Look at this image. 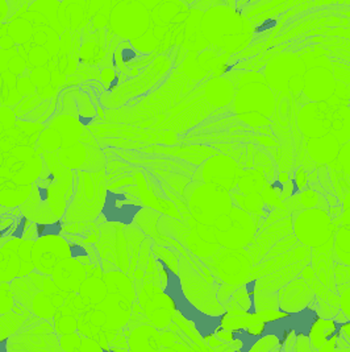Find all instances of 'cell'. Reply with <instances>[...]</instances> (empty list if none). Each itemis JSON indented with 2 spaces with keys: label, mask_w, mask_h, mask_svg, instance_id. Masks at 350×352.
<instances>
[{
  "label": "cell",
  "mask_w": 350,
  "mask_h": 352,
  "mask_svg": "<svg viewBox=\"0 0 350 352\" xmlns=\"http://www.w3.org/2000/svg\"><path fill=\"white\" fill-rule=\"evenodd\" d=\"M337 293L340 294V310L350 320V283L337 285Z\"/></svg>",
  "instance_id": "obj_25"
},
{
  "label": "cell",
  "mask_w": 350,
  "mask_h": 352,
  "mask_svg": "<svg viewBox=\"0 0 350 352\" xmlns=\"http://www.w3.org/2000/svg\"><path fill=\"white\" fill-rule=\"evenodd\" d=\"M176 273L186 298L196 309L212 317H224L226 314L225 306L218 300V287L215 283L208 281L187 257H179Z\"/></svg>",
  "instance_id": "obj_5"
},
{
  "label": "cell",
  "mask_w": 350,
  "mask_h": 352,
  "mask_svg": "<svg viewBox=\"0 0 350 352\" xmlns=\"http://www.w3.org/2000/svg\"><path fill=\"white\" fill-rule=\"evenodd\" d=\"M275 107V99L268 87L257 93L244 89L235 96V110L240 120L252 127L269 126Z\"/></svg>",
  "instance_id": "obj_8"
},
{
  "label": "cell",
  "mask_w": 350,
  "mask_h": 352,
  "mask_svg": "<svg viewBox=\"0 0 350 352\" xmlns=\"http://www.w3.org/2000/svg\"><path fill=\"white\" fill-rule=\"evenodd\" d=\"M275 25H277V20H274V19H271V20H266V21H264V23H262V25H259V27H257V28H255V32H265V31H269L271 28H274Z\"/></svg>",
  "instance_id": "obj_30"
},
{
  "label": "cell",
  "mask_w": 350,
  "mask_h": 352,
  "mask_svg": "<svg viewBox=\"0 0 350 352\" xmlns=\"http://www.w3.org/2000/svg\"><path fill=\"white\" fill-rule=\"evenodd\" d=\"M307 148L310 151V156L314 160L328 164L337 157L340 152V143L332 135L327 133L320 136L318 139H312L307 142Z\"/></svg>",
  "instance_id": "obj_19"
},
{
  "label": "cell",
  "mask_w": 350,
  "mask_h": 352,
  "mask_svg": "<svg viewBox=\"0 0 350 352\" xmlns=\"http://www.w3.org/2000/svg\"><path fill=\"white\" fill-rule=\"evenodd\" d=\"M51 277L58 288L62 289L65 293L75 292L80 288L84 280L83 264L74 257H65L54 267Z\"/></svg>",
  "instance_id": "obj_17"
},
{
  "label": "cell",
  "mask_w": 350,
  "mask_h": 352,
  "mask_svg": "<svg viewBox=\"0 0 350 352\" xmlns=\"http://www.w3.org/2000/svg\"><path fill=\"white\" fill-rule=\"evenodd\" d=\"M15 306V296L11 290L10 283L0 281V316L10 313Z\"/></svg>",
  "instance_id": "obj_24"
},
{
  "label": "cell",
  "mask_w": 350,
  "mask_h": 352,
  "mask_svg": "<svg viewBox=\"0 0 350 352\" xmlns=\"http://www.w3.org/2000/svg\"><path fill=\"white\" fill-rule=\"evenodd\" d=\"M278 350H282V342L274 334H262L258 336L253 346L250 347V351L268 352Z\"/></svg>",
  "instance_id": "obj_23"
},
{
  "label": "cell",
  "mask_w": 350,
  "mask_h": 352,
  "mask_svg": "<svg viewBox=\"0 0 350 352\" xmlns=\"http://www.w3.org/2000/svg\"><path fill=\"white\" fill-rule=\"evenodd\" d=\"M25 309H21L20 313L19 311H10L7 314H3L0 317V340L7 339L8 336L15 334L17 330L21 327V324L24 323V320H27V317L23 316V313H25Z\"/></svg>",
  "instance_id": "obj_21"
},
{
  "label": "cell",
  "mask_w": 350,
  "mask_h": 352,
  "mask_svg": "<svg viewBox=\"0 0 350 352\" xmlns=\"http://www.w3.org/2000/svg\"><path fill=\"white\" fill-rule=\"evenodd\" d=\"M252 302L255 313L264 311H279V300L277 292H265L255 290L252 294Z\"/></svg>",
  "instance_id": "obj_20"
},
{
  "label": "cell",
  "mask_w": 350,
  "mask_h": 352,
  "mask_svg": "<svg viewBox=\"0 0 350 352\" xmlns=\"http://www.w3.org/2000/svg\"><path fill=\"white\" fill-rule=\"evenodd\" d=\"M74 192L66 208L64 223H89L95 221L102 214V208L107 195L106 170L77 169Z\"/></svg>",
  "instance_id": "obj_2"
},
{
  "label": "cell",
  "mask_w": 350,
  "mask_h": 352,
  "mask_svg": "<svg viewBox=\"0 0 350 352\" xmlns=\"http://www.w3.org/2000/svg\"><path fill=\"white\" fill-rule=\"evenodd\" d=\"M239 288L236 285H231V284H226L223 283L222 285L218 287V300L220 301V304L225 305L228 304L232 298V294L235 293V290Z\"/></svg>",
  "instance_id": "obj_26"
},
{
  "label": "cell",
  "mask_w": 350,
  "mask_h": 352,
  "mask_svg": "<svg viewBox=\"0 0 350 352\" xmlns=\"http://www.w3.org/2000/svg\"><path fill=\"white\" fill-rule=\"evenodd\" d=\"M312 350V344L308 336H296V343L294 351L308 352Z\"/></svg>",
  "instance_id": "obj_28"
},
{
  "label": "cell",
  "mask_w": 350,
  "mask_h": 352,
  "mask_svg": "<svg viewBox=\"0 0 350 352\" xmlns=\"http://www.w3.org/2000/svg\"><path fill=\"white\" fill-rule=\"evenodd\" d=\"M290 234H294L292 217H285L282 219L265 223L258 238H255V244L249 248V254L255 264L262 261L265 255L269 252L271 247L282 238Z\"/></svg>",
  "instance_id": "obj_14"
},
{
  "label": "cell",
  "mask_w": 350,
  "mask_h": 352,
  "mask_svg": "<svg viewBox=\"0 0 350 352\" xmlns=\"http://www.w3.org/2000/svg\"><path fill=\"white\" fill-rule=\"evenodd\" d=\"M62 113L77 119L82 126L89 127L94 124L96 109L91 99L80 90H73L62 98Z\"/></svg>",
  "instance_id": "obj_16"
},
{
  "label": "cell",
  "mask_w": 350,
  "mask_h": 352,
  "mask_svg": "<svg viewBox=\"0 0 350 352\" xmlns=\"http://www.w3.org/2000/svg\"><path fill=\"white\" fill-rule=\"evenodd\" d=\"M340 336H342L350 346V320L340 324Z\"/></svg>",
  "instance_id": "obj_29"
},
{
  "label": "cell",
  "mask_w": 350,
  "mask_h": 352,
  "mask_svg": "<svg viewBox=\"0 0 350 352\" xmlns=\"http://www.w3.org/2000/svg\"><path fill=\"white\" fill-rule=\"evenodd\" d=\"M336 254L340 258V263L350 265V227H341L334 236Z\"/></svg>",
  "instance_id": "obj_22"
},
{
  "label": "cell",
  "mask_w": 350,
  "mask_h": 352,
  "mask_svg": "<svg viewBox=\"0 0 350 352\" xmlns=\"http://www.w3.org/2000/svg\"><path fill=\"white\" fill-rule=\"evenodd\" d=\"M202 169L209 170L202 172V181L205 179L206 184H212L215 186H219L225 190H231L236 184V172H237V164L231 157H226L224 155H213V157H209L207 164L202 166Z\"/></svg>",
  "instance_id": "obj_15"
},
{
  "label": "cell",
  "mask_w": 350,
  "mask_h": 352,
  "mask_svg": "<svg viewBox=\"0 0 350 352\" xmlns=\"http://www.w3.org/2000/svg\"><path fill=\"white\" fill-rule=\"evenodd\" d=\"M294 235L312 251L331 252L334 244V227L328 210L304 208L292 215Z\"/></svg>",
  "instance_id": "obj_6"
},
{
  "label": "cell",
  "mask_w": 350,
  "mask_h": 352,
  "mask_svg": "<svg viewBox=\"0 0 350 352\" xmlns=\"http://www.w3.org/2000/svg\"><path fill=\"white\" fill-rule=\"evenodd\" d=\"M75 173L60 160L58 152L45 153L41 175L34 181L31 194L20 206L33 223H54L64 218L74 192Z\"/></svg>",
  "instance_id": "obj_1"
},
{
  "label": "cell",
  "mask_w": 350,
  "mask_h": 352,
  "mask_svg": "<svg viewBox=\"0 0 350 352\" xmlns=\"http://www.w3.org/2000/svg\"><path fill=\"white\" fill-rule=\"evenodd\" d=\"M338 336L340 323H337L334 318H318L308 334L312 350H323L328 343L336 349V340Z\"/></svg>",
  "instance_id": "obj_18"
},
{
  "label": "cell",
  "mask_w": 350,
  "mask_h": 352,
  "mask_svg": "<svg viewBox=\"0 0 350 352\" xmlns=\"http://www.w3.org/2000/svg\"><path fill=\"white\" fill-rule=\"evenodd\" d=\"M34 241L14 238L0 248V281L11 283L16 277L32 272L34 268L32 260Z\"/></svg>",
  "instance_id": "obj_9"
},
{
  "label": "cell",
  "mask_w": 350,
  "mask_h": 352,
  "mask_svg": "<svg viewBox=\"0 0 350 352\" xmlns=\"http://www.w3.org/2000/svg\"><path fill=\"white\" fill-rule=\"evenodd\" d=\"M337 159H338V164L341 165L342 170L350 176V143L344 145L340 149V152L337 155Z\"/></svg>",
  "instance_id": "obj_27"
},
{
  "label": "cell",
  "mask_w": 350,
  "mask_h": 352,
  "mask_svg": "<svg viewBox=\"0 0 350 352\" xmlns=\"http://www.w3.org/2000/svg\"><path fill=\"white\" fill-rule=\"evenodd\" d=\"M279 311L285 314H296L312 304L316 298L314 290L302 276H296L278 292Z\"/></svg>",
  "instance_id": "obj_13"
},
{
  "label": "cell",
  "mask_w": 350,
  "mask_h": 352,
  "mask_svg": "<svg viewBox=\"0 0 350 352\" xmlns=\"http://www.w3.org/2000/svg\"><path fill=\"white\" fill-rule=\"evenodd\" d=\"M143 208L137 194H129L128 190L113 192L108 188L100 215L106 222L129 226L135 223L137 214Z\"/></svg>",
  "instance_id": "obj_11"
},
{
  "label": "cell",
  "mask_w": 350,
  "mask_h": 352,
  "mask_svg": "<svg viewBox=\"0 0 350 352\" xmlns=\"http://www.w3.org/2000/svg\"><path fill=\"white\" fill-rule=\"evenodd\" d=\"M140 250L128 241L123 224L106 222L100 227L96 251L103 260V267L130 274L137 268Z\"/></svg>",
  "instance_id": "obj_4"
},
{
  "label": "cell",
  "mask_w": 350,
  "mask_h": 352,
  "mask_svg": "<svg viewBox=\"0 0 350 352\" xmlns=\"http://www.w3.org/2000/svg\"><path fill=\"white\" fill-rule=\"evenodd\" d=\"M70 256V247L61 235L38 238L32 247V260L38 272L51 274L54 267L65 257Z\"/></svg>",
  "instance_id": "obj_12"
},
{
  "label": "cell",
  "mask_w": 350,
  "mask_h": 352,
  "mask_svg": "<svg viewBox=\"0 0 350 352\" xmlns=\"http://www.w3.org/2000/svg\"><path fill=\"white\" fill-rule=\"evenodd\" d=\"M20 307L43 320H51L64 304L66 294L54 280L38 273L16 277L10 284Z\"/></svg>",
  "instance_id": "obj_3"
},
{
  "label": "cell",
  "mask_w": 350,
  "mask_h": 352,
  "mask_svg": "<svg viewBox=\"0 0 350 352\" xmlns=\"http://www.w3.org/2000/svg\"><path fill=\"white\" fill-rule=\"evenodd\" d=\"M7 349L12 351H60L58 336L48 320L27 318L15 334L8 336Z\"/></svg>",
  "instance_id": "obj_7"
},
{
  "label": "cell",
  "mask_w": 350,
  "mask_h": 352,
  "mask_svg": "<svg viewBox=\"0 0 350 352\" xmlns=\"http://www.w3.org/2000/svg\"><path fill=\"white\" fill-rule=\"evenodd\" d=\"M211 270L226 284L239 287L248 277H250L252 264L255 263L249 252L241 248H220L212 256Z\"/></svg>",
  "instance_id": "obj_10"
}]
</instances>
